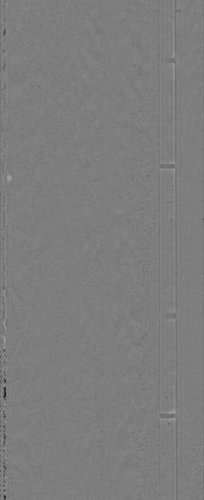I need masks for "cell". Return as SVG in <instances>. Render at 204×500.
Masks as SVG:
<instances>
[{
  "label": "cell",
  "mask_w": 204,
  "mask_h": 500,
  "mask_svg": "<svg viewBox=\"0 0 204 500\" xmlns=\"http://www.w3.org/2000/svg\"><path fill=\"white\" fill-rule=\"evenodd\" d=\"M161 487L165 499L176 496L175 417L160 418Z\"/></svg>",
  "instance_id": "obj_1"
}]
</instances>
